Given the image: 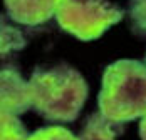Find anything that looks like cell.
<instances>
[{
    "instance_id": "30bf717a",
    "label": "cell",
    "mask_w": 146,
    "mask_h": 140,
    "mask_svg": "<svg viewBox=\"0 0 146 140\" xmlns=\"http://www.w3.org/2000/svg\"><path fill=\"white\" fill-rule=\"evenodd\" d=\"M27 140H79V137L64 127H44L30 133Z\"/></svg>"
},
{
    "instance_id": "8fae6325",
    "label": "cell",
    "mask_w": 146,
    "mask_h": 140,
    "mask_svg": "<svg viewBox=\"0 0 146 140\" xmlns=\"http://www.w3.org/2000/svg\"><path fill=\"white\" fill-rule=\"evenodd\" d=\"M139 137H141V140H146V115L141 117V124H139Z\"/></svg>"
},
{
    "instance_id": "ba28073f",
    "label": "cell",
    "mask_w": 146,
    "mask_h": 140,
    "mask_svg": "<svg viewBox=\"0 0 146 140\" xmlns=\"http://www.w3.org/2000/svg\"><path fill=\"white\" fill-rule=\"evenodd\" d=\"M27 128L17 115L0 113V140H27Z\"/></svg>"
},
{
    "instance_id": "5b68a950",
    "label": "cell",
    "mask_w": 146,
    "mask_h": 140,
    "mask_svg": "<svg viewBox=\"0 0 146 140\" xmlns=\"http://www.w3.org/2000/svg\"><path fill=\"white\" fill-rule=\"evenodd\" d=\"M60 0H3L7 15L20 25H40L57 12Z\"/></svg>"
},
{
    "instance_id": "8992f818",
    "label": "cell",
    "mask_w": 146,
    "mask_h": 140,
    "mask_svg": "<svg viewBox=\"0 0 146 140\" xmlns=\"http://www.w3.org/2000/svg\"><path fill=\"white\" fill-rule=\"evenodd\" d=\"M124 127L119 122L106 118L101 112L91 113L81 130L79 140H119Z\"/></svg>"
},
{
    "instance_id": "7a4b0ae2",
    "label": "cell",
    "mask_w": 146,
    "mask_h": 140,
    "mask_svg": "<svg viewBox=\"0 0 146 140\" xmlns=\"http://www.w3.org/2000/svg\"><path fill=\"white\" fill-rule=\"evenodd\" d=\"M98 105L106 118L119 124L146 115V63L123 58L108 65Z\"/></svg>"
},
{
    "instance_id": "277c9868",
    "label": "cell",
    "mask_w": 146,
    "mask_h": 140,
    "mask_svg": "<svg viewBox=\"0 0 146 140\" xmlns=\"http://www.w3.org/2000/svg\"><path fill=\"white\" fill-rule=\"evenodd\" d=\"M29 109V84L17 70H0V113H12L19 117Z\"/></svg>"
},
{
    "instance_id": "6da1fadb",
    "label": "cell",
    "mask_w": 146,
    "mask_h": 140,
    "mask_svg": "<svg viewBox=\"0 0 146 140\" xmlns=\"http://www.w3.org/2000/svg\"><path fill=\"white\" fill-rule=\"evenodd\" d=\"M30 109L52 122H74L88 98V84L67 63L35 69L27 80Z\"/></svg>"
},
{
    "instance_id": "52a82bcc",
    "label": "cell",
    "mask_w": 146,
    "mask_h": 140,
    "mask_svg": "<svg viewBox=\"0 0 146 140\" xmlns=\"http://www.w3.org/2000/svg\"><path fill=\"white\" fill-rule=\"evenodd\" d=\"M25 43L27 42L24 33L12 24H9V20L3 15H0V58L20 52L25 47Z\"/></svg>"
},
{
    "instance_id": "9c48e42d",
    "label": "cell",
    "mask_w": 146,
    "mask_h": 140,
    "mask_svg": "<svg viewBox=\"0 0 146 140\" xmlns=\"http://www.w3.org/2000/svg\"><path fill=\"white\" fill-rule=\"evenodd\" d=\"M128 12L133 32L138 35H146V0H129Z\"/></svg>"
},
{
    "instance_id": "3957f363",
    "label": "cell",
    "mask_w": 146,
    "mask_h": 140,
    "mask_svg": "<svg viewBox=\"0 0 146 140\" xmlns=\"http://www.w3.org/2000/svg\"><path fill=\"white\" fill-rule=\"evenodd\" d=\"M129 0H60L57 24L79 40H94L121 22Z\"/></svg>"
}]
</instances>
